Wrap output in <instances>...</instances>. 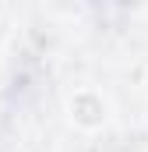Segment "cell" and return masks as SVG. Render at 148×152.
<instances>
[{
    "label": "cell",
    "mask_w": 148,
    "mask_h": 152,
    "mask_svg": "<svg viewBox=\"0 0 148 152\" xmlns=\"http://www.w3.org/2000/svg\"><path fill=\"white\" fill-rule=\"evenodd\" d=\"M74 113L81 117L85 124H95V120L102 117V103L92 99V96H81V99H74Z\"/></svg>",
    "instance_id": "cell-1"
}]
</instances>
